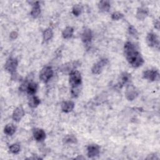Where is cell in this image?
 I'll use <instances>...</instances> for the list:
<instances>
[{
	"label": "cell",
	"instance_id": "6da1fadb",
	"mask_svg": "<svg viewBox=\"0 0 160 160\" xmlns=\"http://www.w3.org/2000/svg\"><path fill=\"white\" fill-rule=\"evenodd\" d=\"M124 52L128 62L132 67L137 68L144 64L143 58L136 48V46L131 42L127 41L124 44Z\"/></svg>",
	"mask_w": 160,
	"mask_h": 160
},
{
	"label": "cell",
	"instance_id": "7a4b0ae2",
	"mask_svg": "<svg viewBox=\"0 0 160 160\" xmlns=\"http://www.w3.org/2000/svg\"><path fill=\"white\" fill-rule=\"evenodd\" d=\"M69 82L71 87L80 86L82 82L81 73L76 69L69 73Z\"/></svg>",
	"mask_w": 160,
	"mask_h": 160
},
{
	"label": "cell",
	"instance_id": "3957f363",
	"mask_svg": "<svg viewBox=\"0 0 160 160\" xmlns=\"http://www.w3.org/2000/svg\"><path fill=\"white\" fill-rule=\"evenodd\" d=\"M53 74L54 71L51 66H44L40 71L39 78L42 82L47 83L52 78Z\"/></svg>",
	"mask_w": 160,
	"mask_h": 160
},
{
	"label": "cell",
	"instance_id": "277c9868",
	"mask_svg": "<svg viewBox=\"0 0 160 160\" xmlns=\"http://www.w3.org/2000/svg\"><path fill=\"white\" fill-rule=\"evenodd\" d=\"M18 66V61L15 58H9L4 64V69L6 71L13 74L16 72Z\"/></svg>",
	"mask_w": 160,
	"mask_h": 160
},
{
	"label": "cell",
	"instance_id": "5b68a950",
	"mask_svg": "<svg viewBox=\"0 0 160 160\" xmlns=\"http://www.w3.org/2000/svg\"><path fill=\"white\" fill-rule=\"evenodd\" d=\"M142 78L149 81H158L159 79V73L157 69H147L143 72Z\"/></svg>",
	"mask_w": 160,
	"mask_h": 160
},
{
	"label": "cell",
	"instance_id": "8992f818",
	"mask_svg": "<svg viewBox=\"0 0 160 160\" xmlns=\"http://www.w3.org/2000/svg\"><path fill=\"white\" fill-rule=\"evenodd\" d=\"M146 41L148 45L151 48H159V40L156 34L154 32H149L146 38Z\"/></svg>",
	"mask_w": 160,
	"mask_h": 160
},
{
	"label": "cell",
	"instance_id": "52a82bcc",
	"mask_svg": "<svg viewBox=\"0 0 160 160\" xmlns=\"http://www.w3.org/2000/svg\"><path fill=\"white\" fill-rule=\"evenodd\" d=\"M108 63V59L106 58L101 59L98 62L93 64L91 71L94 74H100L104 67H105Z\"/></svg>",
	"mask_w": 160,
	"mask_h": 160
},
{
	"label": "cell",
	"instance_id": "ba28073f",
	"mask_svg": "<svg viewBox=\"0 0 160 160\" xmlns=\"http://www.w3.org/2000/svg\"><path fill=\"white\" fill-rule=\"evenodd\" d=\"M125 96L128 101H133L138 97V91L132 84H129L126 88Z\"/></svg>",
	"mask_w": 160,
	"mask_h": 160
},
{
	"label": "cell",
	"instance_id": "9c48e42d",
	"mask_svg": "<svg viewBox=\"0 0 160 160\" xmlns=\"http://www.w3.org/2000/svg\"><path fill=\"white\" fill-rule=\"evenodd\" d=\"M79 66V63L78 61L69 62L66 64H62L60 68V71L64 73L71 72L73 70H75L77 67Z\"/></svg>",
	"mask_w": 160,
	"mask_h": 160
},
{
	"label": "cell",
	"instance_id": "30bf717a",
	"mask_svg": "<svg viewBox=\"0 0 160 160\" xmlns=\"http://www.w3.org/2000/svg\"><path fill=\"white\" fill-rule=\"evenodd\" d=\"M100 152V147L96 144L88 145L87 148V155L89 158H92L99 155Z\"/></svg>",
	"mask_w": 160,
	"mask_h": 160
},
{
	"label": "cell",
	"instance_id": "8fae6325",
	"mask_svg": "<svg viewBox=\"0 0 160 160\" xmlns=\"http://www.w3.org/2000/svg\"><path fill=\"white\" fill-rule=\"evenodd\" d=\"M32 135L34 139L38 142L43 141L46 136L45 131L41 128H34L32 131Z\"/></svg>",
	"mask_w": 160,
	"mask_h": 160
},
{
	"label": "cell",
	"instance_id": "7c38bea8",
	"mask_svg": "<svg viewBox=\"0 0 160 160\" xmlns=\"http://www.w3.org/2000/svg\"><path fill=\"white\" fill-rule=\"evenodd\" d=\"M81 39L83 43L86 44H89L92 39V33L91 30L89 28L84 29L81 34Z\"/></svg>",
	"mask_w": 160,
	"mask_h": 160
},
{
	"label": "cell",
	"instance_id": "4fadbf2b",
	"mask_svg": "<svg viewBox=\"0 0 160 160\" xmlns=\"http://www.w3.org/2000/svg\"><path fill=\"white\" fill-rule=\"evenodd\" d=\"M24 116V110L21 106L17 107L12 114V118L15 122H19Z\"/></svg>",
	"mask_w": 160,
	"mask_h": 160
},
{
	"label": "cell",
	"instance_id": "5bb4252c",
	"mask_svg": "<svg viewBox=\"0 0 160 160\" xmlns=\"http://www.w3.org/2000/svg\"><path fill=\"white\" fill-rule=\"evenodd\" d=\"M149 14V10L145 6H141L137 9L136 16L139 21H142L147 18Z\"/></svg>",
	"mask_w": 160,
	"mask_h": 160
},
{
	"label": "cell",
	"instance_id": "9a60e30c",
	"mask_svg": "<svg viewBox=\"0 0 160 160\" xmlns=\"http://www.w3.org/2000/svg\"><path fill=\"white\" fill-rule=\"evenodd\" d=\"M131 80V74H129L127 72H124L120 75L119 81L118 84L119 85V88H122L124 85L129 83Z\"/></svg>",
	"mask_w": 160,
	"mask_h": 160
},
{
	"label": "cell",
	"instance_id": "2e32d148",
	"mask_svg": "<svg viewBox=\"0 0 160 160\" xmlns=\"http://www.w3.org/2000/svg\"><path fill=\"white\" fill-rule=\"evenodd\" d=\"M74 102L72 101H64L61 103V108L62 112L65 113H68L71 112L74 108Z\"/></svg>",
	"mask_w": 160,
	"mask_h": 160
},
{
	"label": "cell",
	"instance_id": "e0dca14e",
	"mask_svg": "<svg viewBox=\"0 0 160 160\" xmlns=\"http://www.w3.org/2000/svg\"><path fill=\"white\" fill-rule=\"evenodd\" d=\"M41 6L39 1L34 2L30 14L33 18H37L41 14Z\"/></svg>",
	"mask_w": 160,
	"mask_h": 160
},
{
	"label": "cell",
	"instance_id": "ac0fdd59",
	"mask_svg": "<svg viewBox=\"0 0 160 160\" xmlns=\"http://www.w3.org/2000/svg\"><path fill=\"white\" fill-rule=\"evenodd\" d=\"M38 90V84L34 82H29L26 87V92L29 95L33 96L36 94Z\"/></svg>",
	"mask_w": 160,
	"mask_h": 160
},
{
	"label": "cell",
	"instance_id": "d6986e66",
	"mask_svg": "<svg viewBox=\"0 0 160 160\" xmlns=\"http://www.w3.org/2000/svg\"><path fill=\"white\" fill-rule=\"evenodd\" d=\"M98 6L99 9L102 12H108L111 8V4L109 1H100Z\"/></svg>",
	"mask_w": 160,
	"mask_h": 160
},
{
	"label": "cell",
	"instance_id": "ffe728a7",
	"mask_svg": "<svg viewBox=\"0 0 160 160\" xmlns=\"http://www.w3.org/2000/svg\"><path fill=\"white\" fill-rule=\"evenodd\" d=\"M40 103H41L40 99L35 95L31 96V97L29 99V101H28V105L31 108H37Z\"/></svg>",
	"mask_w": 160,
	"mask_h": 160
},
{
	"label": "cell",
	"instance_id": "44dd1931",
	"mask_svg": "<svg viewBox=\"0 0 160 160\" xmlns=\"http://www.w3.org/2000/svg\"><path fill=\"white\" fill-rule=\"evenodd\" d=\"M16 130V127L14 124H12V123L7 124L4 128V133L8 136L13 135L15 133Z\"/></svg>",
	"mask_w": 160,
	"mask_h": 160
},
{
	"label": "cell",
	"instance_id": "7402d4cb",
	"mask_svg": "<svg viewBox=\"0 0 160 160\" xmlns=\"http://www.w3.org/2000/svg\"><path fill=\"white\" fill-rule=\"evenodd\" d=\"M74 33V29L71 26H67L64 29L62 32V36L64 39H69L72 38Z\"/></svg>",
	"mask_w": 160,
	"mask_h": 160
},
{
	"label": "cell",
	"instance_id": "603a6c76",
	"mask_svg": "<svg viewBox=\"0 0 160 160\" xmlns=\"http://www.w3.org/2000/svg\"><path fill=\"white\" fill-rule=\"evenodd\" d=\"M53 36V31L51 28H46L42 32V38L44 41H48L52 39Z\"/></svg>",
	"mask_w": 160,
	"mask_h": 160
},
{
	"label": "cell",
	"instance_id": "cb8c5ba5",
	"mask_svg": "<svg viewBox=\"0 0 160 160\" xmlns=\"http://www.w3.org/2000/svg\"><path fill=\"white\" fill-rule=\"evenodd\" d=\"M64 144H75L77 142L78 139L75 136L72 134H68L62 139Z\"/></svg>",
	"mask_w": 160,
	"mask_h": 160
},
{
	"label": "cell",
	"instance_id": "d4e9b609",
	"mask_svg": "<svg viewBox=\"0 0 160 160\" xmlns=\"http://www.w3.org/2000/svg\"><path fill=\"white\" fill-rule=\"evenodd\" d=\"M83 7L80 4H76L74 5L72 9V12L75 16H79L82 12Z\"/></svg>",
	"mask_w": 160,
	"mask_h": 160
},
{
	"label": "cell",
	"instance_id": "484cf974",
	"mask_svg": "<svg viewBox=\"0 0 160 160\" xmlns=\"http://www.w3.org/2000/svg\"><path fill=\"white\" fill-rule=\"evenodd\" d=\"M9 150L11 153L13 154H17L20 152V150H21L20 145L18 143H14L9 146Z\"/></svg>",
	"mask_w": 160,
	"mask_h": 160
},
{
	"label": "cell",
	"instance_id": "4316f807",
	"mask_svg": "<svg viewBox=\"0 0 160 160\" xmlns=\"http://www.w3.org/2000/svg\"><path fill=\"white\" fill-rule=\"evenodd\" d=\"M128 32L129 34L134 37V38H138V32L136 30V29L132 26V25H129L128 27Z\"/></svg>",
	"mask_w": 160,
	"mask_h": 160
},
{
	"label": "cell",
	"instance_id": "83f0119b",
	"mask_svg": "<svg viewBox=\"0 0 160 160\" xmlns=\"http://www.w3.org/2000/svg\"><path fill=\"white\" fill-rule=\"evenodd\" d=\"M123 18H124V14L119 11L114 12L111 14V19L114 21H118L122 19Z\"/></svg>",
	"mask_w": 160,
	"mask_h": 160
},
{
	"label": "cell",
	"instance_id": "f1b7e54d",
	"mask_svg": "<svg viewBox=\"0 0 160 160\" xmlns=\"http://www.w3.org/2000/svg\"><path fill=\"white\" fill-rule=\"evenodd\" d=\"M80 86L78 87H71V96L74 98H76L78 97L79 93H80Z\"/></svg>",
	"mask_w": 160,
	"mask_h": 160
},
{
	"label": "cell",
	"instance_id": "f546056e",
	"mask_svg": "<svg viewBox=\"0 0 160 160\" xmlns=\"http://www.w3.org/2000/svg\"><path fill=\"white\" fill-rule=\"evenodd\" d=\"M18 34L17 33V32H16V31H12V32H11V33H10V34H9V38L11 39H16L17 38V37H18Z\"/></svg>",
	"mask_w": 160,
	"mask_h": 160
},
{
	"label": "cell",
	"instance_id": "4dcf8cb0",
	"mask_svg": "<svg viewBox=\"0 0 160 160\" xmlns=\"http://www.w3.org/2000/svg\"><path fill=\"white\" fill-rule=\"evenodd\" d=\"M154 28L157 29L159 30V21L158 19H155L154 21Z\"/></svg>",
	"mask_w": 160,
	"mask_h": 160
}]
</instances>
